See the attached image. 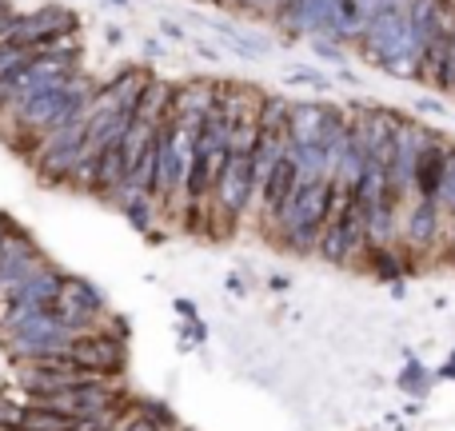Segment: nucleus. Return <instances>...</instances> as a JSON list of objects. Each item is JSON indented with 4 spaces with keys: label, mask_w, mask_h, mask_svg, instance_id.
I'll list each match as a JSON object with an SVG mask.
<instances>
[{
    "label": "nucleus",
    "mask_w": 455,
    "mask_h": 431,
    "mask_svg": "<svg viewBox=\"0 0 455 431\" xmlns=\"http://www.w3.org/2000/svg\"><path fill=\"white\" fill-rule=\"evenodd\" d=\"M124 336H128V323L120 320H108L104 315L96 328L88 331H76L68 339V360L76 368H88V371H100V376L116 379L120 371L128 368V347H124Z\"/></svg>",
    "instance_id": "f257e3e1"
},
{
    "label": "nucleus",
    "mask_w": 455,
    "mask_h": 431,
    "mask_svg": "<svg viewBox=\"0 0 455 431\" xmlns=\"http://www.w3.org/2000/svg\"><path fill=\"white\" fill-rule=\"evenodd\" d=\"M448 152H451V144L443 140L440 132L427 136V144L419 148V160H416V176H411V184H416V200H427V204H435V200H440Z\"/></svg>",
    "instance_id": "20e7f679"
},
{
    "label": "nucleus",
    "mask_w": 455,
    "mask_h": 431,
    "mask_svg": "<svg viewBox=\"0 0 455 431\" xmlns=\"http://www.w3.org/2000/svg\"><path fill=\"white\" fill-rule=\"evenodd\" d=\"M64 28H80L76 12H72V8H60V4H44V8H36V12H28V16H20V20H16L12 44L32 48L36 40L52 36V32H64Z\"/></svg>",
    "instance_id": "39448f33"
},
{
    "label": "nucleus",
    "mask_w": 455,
    "mask_h": 431,
    "mask_svg": "<svg viewBox=\"0 0 455 431\" xmlns=\"http://www.w3.org/2000/svg\"><path fill=\"white\" fill-rule=\"evenodd\" d=\"M168 112H172V84L152 76L148 84H144L140 100H136L132 120H140V124H148V128H160L168 120Z\"/></svg>",
    "instance_id": "1a4fd4ad"
},
{
    "label": "nucleus",
    "mask_w": 455,
    "mask_h": 431,
    "mask_svg": "<svg viewBox=\"0 0 455 431\" xmlns=\"http://www.w3.org/2000/svg\"><path fill=\"white\" fill-rule=\"evenodd\" d=\"M368 251H371V243H368V224H363V208H360V200H352V208H347L336 224H323L315 256L336 267H352V264H360V256H368Z\"/></svg>",
    "instance_id": "f03ea898"
},
{
    "label": "nucleus",
    "mask_w": 455,
    "mask_h": 431,
    "mask_svg": "<svg viewBox=\"0 0 455 431\" xmlns=\"http://www.w3.org/2000/svg\"><path fill=\"white\" fill-rule=\"evenodd\" d=\"M208 204L216 208L220 216L235 219L251 208V152H232L212 188V200Z\"/></svg>",
    "instance_id": "7ed1b4c3"
},
{
    "label": "nucleus",
    "mask_w": 455,
    "mask_h": 431,
    "mask_svg": "<svg viewBox=\"0 0 455 431\" xmlns=\"http://www.w3.org/2000/svg\"><path fill=\"white\" fill-rule=\"evenodd\" d=\"M323 120H328V104H320V100H291L288 140L291 144H320Z\"/></svg>",
    "instance_id": "6e6552de"
},
{
    "label": "nucleus",
    "mask_w": 455,
    "mask_h": 431,
    "mask_svg": "<svg viewBox=\"0 0 455 431\" xmlns=\"http://www.w3.org/2000/svg\"><path fill=\"white\" fill-rule=\"evenodd\" d=\"M440 219L443 216L435 212V204H427V200H411L400 216V235L411 243V248H432L435 232H440Z\"/></svg>",
    "instance_id": "0eeeda50"
},
{
    "label": "nucleus",
    "mask_w": 455,
    "mask_h": 431,
    "mask_svg": "<svg viewBox=\"0 0 455 431\" xmlns=\"http://www.w3.org/2000/svg\"><path fill=\"white\" fill-rule=\"evenodd\" d=\"M196 52H200V56H204V60H208V64H216V60H220V52H216V48H208V44H204V40H196Z\"/></svg>",
    "instance_id": "f3484780"
},
{
    "label": "nucleus",
    "mask_w": 455,
    "mask_h": 431,
    "mask_svg": "<svg viewBox=\"0 0 455 431\" xmlns=\"http://www.w3.org/2000/svg\"><path fill=\"white\" fill-rule=\"evenodd\" d=\"M104 36H108V44H120V40H124V32H120V28H108Z\"/></svg>",
    "instance_id": "a211bd4d"
},
{
    "label": "nucleus",
    "mask_w": 455,
    "mask_h": 431,
    "mask_svg": "<svg viewBox=\"0 0 455 431\" xmlns=\"http://www.w3.org/2000/svg\"><path fill=\"white\" fill-rule=\"evenodd\" d=\"M212 108H216V80H188V84H172V112H168V120L200 124Z\"/></svg>",
    "instance_id": "423d86ee"
},
{
    "label": "nucleus",
    "mask_w": 455,
    "mask_h": 431,
    "mask_svg": "<svg viewBox=\"0 0 455 431\" xmlns=\"http://www.w3.org/2000/svg\"><path fill=\"white\" fill-rule=\"evenodd\" d=\"M435 212L443 219H455V144L448 152V168H443V188H440V200H435Z\"/></svg>",
    "instance_id": "ddd939ff"
},
{
    "label": "nucleus",
    "mask_w": 455,
    "mask_h": 431,
    "mask_svg": "<svg viewBox=\"0 0 455 431\" xmlns=\"http://www.w3.org/2000/svg\"><path fill=\"white\" fill-rule=\"evenodd\" d=\"M416 112H419V116H435V120H443V116H448L440 100H416Z\"/></svg>",
    "instance_id": "dca6fc26"
},
{
    "label": "nucleus",
    "mask_w": 455,
    "mask_h": 431,
    "mask_svg": "<svg viewBox=\"0 0 455 431\" xmlns=\"http://www.w3.org/2000/svg\"><path fill=\"white\" fill-rule=\"evenodd\" d=\"M112 4H128V0H112Z\"/></svg>",
    "instance_id": "aec40b11"
},
{
    "label": "nucleus",
    "mask_w": 455,
    "mask_h": 431,
    "mask_svg": "<svg viewBox=\"0 0 455 431\" xmlns=\"http://www.w3.org/2000/svg\"><path fill=\"white\" fill-rule=\"evenodd\" d=\"M288 116H291V100L280 92H264L259 100V132H272V136H288Z\"/></svg>",
    "instance_id": "9b49d317"
},
{
    "label": "nucleus",
    "mask_w": 455,
    "mask_h": 431,
    "mask_svg": "<svg viewBox=\"0 0 455 431\" xmlns=\"http://www.w3.org/2000/svg\"><path fill=\"white\" fill-rule=\"evenodd\" d=\"M148 80H152L148 68H136V64H128V68H120L116 76H112L108 84H100V88H104V92H108L124 112H136V100H140V92H144V84H148Z\"/></svg>",
    "instance_id": "9d476101"
},
{
    "label": "nucleus",
    "mask_w": 455,
    "mask_h": 431,
    "mask_svg": "<svg viewBox=\"0 0 455 431\" xmlns=\"http://www.w3.org/2000/svg\"><path fill=\"white\" fill-rule=\"evenodd\" d=\"M136 411H140L144 419H152L160 431H176V416L164 408V403H152V400H144V403H136Z\"/></svg>",
    "instance_id": "4468645a"
},
{
    "label": "nucleus",
    "mask_w": 455,
    "mask_h": 431,
    "mask_svg": "<svg viewBox=\"0 0 455 431\" xmlns=\"http://www.w3.org/2000/svg\"><path fill=\"white\" fill-rule=\"evenodd\" d=\"M76 419L60 416V411H44V408H28L24 411V431H72Z\"/></svg>",
    "instance_id": "f8f14e48"
},
{
    "label": "nucleus",
    "mask_w": 455,
    "mask_h": 431,
    "mask_svg": "<svg viewBox=\"0 0 455 431\" xmlns=\"http://www.w3.org/2000/svg\"><path fill=\"white\" fill-rule=\"evenodd\" d=\"M8 227H12V219H8V212H0V235H4Z\"/></svg>",
    "instance_id": "6ab92c4d"
},
{
    "label": "nucleus",
    "mask_w": 455,
    "mask_h": 431,
    "mask_svg": "<svg viewBox=\"0 0 455 431\" xmlns=\"http://www.w3.org/2000/svg\"><path fill=\"white\" fill-rule=\"evenodd\" d=\"M288 80H291V84H312V88H320V92H328V88H331L328 80H323L320 72H312V68H296Z\"/></svg>",
    "instance_id": "2eb2a0df"
}]
</instances>
